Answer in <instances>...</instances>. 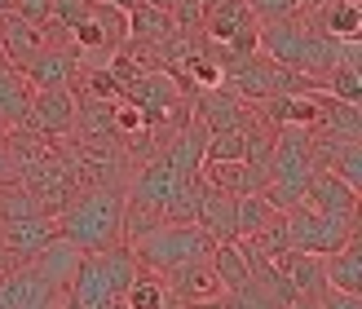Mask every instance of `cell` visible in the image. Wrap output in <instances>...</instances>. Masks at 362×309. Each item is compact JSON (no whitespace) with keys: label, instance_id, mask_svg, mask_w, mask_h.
I'll return each mask as SVG.
<instances>
[{"label":"cell","instance_id":"obj_1","mask_svg":"<svg viewBox=\"0 0 362 309\" xmlns=\"http://www.w3.org/2000/svg\"><path fill=\"white\" fill-rule=\"evenodd\" d=\"M340 45L345 40L327 35L305 9L261 23V53L265 58L292 66V71H300V76H314V80H322L336 62H345V49Z\"/></svg>","mask_w":362,"mask_h":309},{"label":"cell","instance_id":"obj_2","mask_svg":"<svg viewBox=\"0 0 362 309\" xmlns=\"http://www.w3.org/2000/svg\"><path fill=\"white\" fill-rule=\"evenodd\" d=\"M124 199H129V186H88L62 212H53V226L80 252H102V247L119 243Z\"/></svg>","mask_w":362,"mask_h":309},{"label":"cell","instance_id":"obj_3","mask_svg":"<svg viewBox=\"0 0 362 309\" xmlns=\"http://www.w3.org/2000/svg\"><path fill=\"white\" fill-rule=\"evenodd\" d=\"M314 173V155H310V129H279L274 133V151H269V181H265V199L279 212L300 204V190Z\"/></svg>","mask_w":362,"mask_h":309},{"label":"cell","instance_id":"obj_4","mask_svg":"<svg viewBox=\"0 0 362 309\" xmlns=\"http://www.w3.org/2000/svg\"><path fill=\"white\" fill-rule=\"evenodd\" d=\"M208 252H212V239L194 221H159L151 234H141V239L133 243L137 265L151 269V274H168L173 265L208 257Z\"/></svg>","mask_w":362,"mask_h":309},{"label":"cell","instance_id":"obj_5","mask_svg":"<svg viewBox=\"0 0 362 309\" xmlns=\"http://www.w3.org/2000/svg\"><path fill=\"white\" fill-rule=\"evenodd\" d=\"M287 239L296 252L327 257V252L358 239V212H318L310 204H292L287 208Z\"/></svg>","mask_w":362,"mask_h":309},{"label":"cell","instance_id":"obj_6","mask_svg":"<svg viewBox=\"0 0 362 309\" xmlns=\"http://www.w3.org/2000/svg\"><path fill=\"white\" fill-rule=\"evenodd\" d=\"M164 283H168L173 305H221V296H226V283L212 269V257H194V261L173 265L164 274Z\"/></svg>","mask_w":362,"mask_h":309},{"label":"cell","instance_id":"obj_7","mask_svg":"<svg viewBox=\"0 0 362 309\" xmlns=\"http://www.w3.org/2000/svg\"><path fill=\"white\" fill-rule=\"evenodd\" d=\"M18 181H23V186L35 194V204H40L49 216L62 212L71 199L80 194V186H76V181H71V173H66V163L58 159V151H49L40 163H31L27 173H18Z\"/></svg>","mask_w":362,"mask_h":309},{"label":"cell","instance_id":"obj_8","mask_svg":"<svg viewBox=\"0 0 362 309\" xmlns=\"http://www.w3.org/2000/svg\"><path fill=\"white\" fill-rule=\"evenodd\" d=\"M310 155H314V168H327L336 177H345L349 186L362 190V137H340L327 129H314L310 133Z\"/></svg>","mask_w":362,"mask_h":309},{"label":"cell","instance_id":"obj_9","mask_svg":"<svg viewBox=\"0 0 362 309\" xmlns=\"http://www.w3.org/2000/svg\"><path fill=\"white\" fill-rule=\"evenodd\" d=\"M62 305V292L40 279L31 265H9L0 274V309H53Z\"/></svg>","mask_w":362,"mask_h":309},{"label":"cell","instance_id":"obj_10","mask_svg":"<svg viewBox=\"0 0 362 309\" xmlns=\"http://www.w3.org/2000/svg\"><path fill=\"white\" fill-rule=\"evenodd\" d=\"M23 124L35 133H45L49 141L71 137V129H76V93H71V88H35L31 111H27Z\"/></svg>","mask_w":362,"mask_h":309},{"label":"cell","instance_id":"obj_11","mask_svg":"<svg viewBox=\"0 0 362 309\" xmlns=\"http://www.w3.org/2000/svg\"><path fill=\"white\" fill-rule=\"evenodd\" d=\"M76 66H80V58H76V49H71V45L45 40V49H35L18 71H23V80L31 88H66L71 76H76Z\"/></svg>","mask_w":362,"mask_h":309},{"label":"cell","instance_id":"obj_12","mask_svg":"<svg viewBox=\"0 0 362 309\" xmlns=\"http://www.w3.org/2000/svg\"><path fill=\"white\" fill-rule=\"evenodd\" d=\"M53 234H58V226H53L49 212H31V216H13V221H0V243H5L9 261L23 265L31 261L35 252H40Z\"/></svg>","mask_w":362,"mask_h":309},{"label":"cell","instance_id":"obj_13","mask_svg":"<svg viewBox=\"0 0 362 309\" xmlns=\"http://www.w3.org/2000/svg\"><path fill=\"white\" fill-rule=\"evenodd\" d=\"M269 261H274V265H279V274L296 287L300 305H314V309H318L322 292H327V269H322V257L287 247V252H279V257H269Z\"/></svg>","mask_w":362,"mask_h":309},{"label":"cell","instance_id":"obj_14","mask_svg":"<svg viewBox=\"0 0 362 309\" xmlns=\"http://www.w3.org/2000/svg\"><path fill=\"white\" fill-rule=\"evenodd\" d=\"M62 305H71V309H115L119 305L111 296V287H106L98 252H84V257H80L76 274H71V283H66V301Z\"/></svg>","mask_w":362,"mask_h":309},{"label":"cell","instance_id":"obj_15","mask_svg":"<svg viewBox=\"0 0 362 309\" xmlns=\"http://www.w3.org/2000/svg\"><path fill=\"white\" fill-rule=\"evenodd\" d=\"M358 199H362V190L349 186L345 177L327 173V168H314L310 181H305V190H300V204H310L318 212H358Z\"/></svg>","mask_w":362,"mask_h":309},{"label":"cell","instance_id":"obj_16","mask_svg":"<svg viewBox=\"0 0 362 309\" xmlns=\"http://www.w3.org/2000/svg\"><path fill=\"white\" fill-rule=\"evenodd\" d=\"M80 257H84V252H80L76 243H71V239H62V234H53V239H49L40 252H35L31 261H23V265H31L40 279H49V283L62 292V301H66V283H71V274H76Z\"/></svg>","mask_w":362,"mask_h":309},{"label":"cell","instance_id":"obj_17","mask_svg":"<svg viewBox=\"0 0 362 309\" xmlns=\"http://www.w3.org/2000/svg\"><path fill=\"white\" fill-rule=\"evenodd\" d=\"M194 226L204 230L212 243L239 239V234H234V194L230 190H216V186H208V181H204L199 204H194Z\"/></svg>","mask_w":362,"mask_h":309},{"label":"cell","instance_id":"obj_18","mask_svg":"<svg viewBox=\"0 0 362 309\" xmlns=\"http://www.w3.org/2000/svg\"><path fill=\"white\" fill-rule=\"evenodd\" d=\"M35 49H45V31H40V27H31L27 18H23V13H13V9H9V13H0V62L18 71Z\"/></svg>","mask_w":362,"mask_h":309},{"label":"cell","instance_id":"obj_19","mask_svg":"<svg viewBox=\"0 0 362 309\" xmlns=\"http://www.w3.org/2000/svg\"><path fill=\"white\" fill-rule=\"evenodd\" d=\"M71 137H84V141H115V102L111 98H93V93H80L76 98V129Z\"/></svg>","mask_w":362,"mask_h":309},{"label":"cell","instance_id":"obj_20","mask_svg":"<svg viewBox=\"0 0 362 309\" xmlns=\"http://www.w3.org/2000/svg\"><path fill=\"white\" fill-rule=\"evenodd\" d=\"M310 18L327 35H336V40H358L362 35V5L358 0H322L318 9H310Z\"/></svg>","mask_w":362,"mask_h":309},{"label":"cell","instance_id":"obj_21","mask_svg":"<svg viewBox=\"0 0 362 309\" xmlns=\"http://www.w3.org/2000/svg\"><path fill=\"white\" fill-rule=\"evenodd\" d=\"M173 31H177V18L168 9L151 5V0H141V5L129 9V40L133 45H159V40H168Z\"/></svg>","mask_w":362,"mask_h":309},{"label":"cell","instance_id":"obj_22","mask_svg":"<svg viewBox=\"0 0 362 309\" xmlns=\"http://www.w3.org/2000/svg\"><path fill=\"white\" fill-rule=\"evenodd\" d=\"M327 269V287H345V292H362V243L349 239L345 247H336L322 257Z\"/></svg>","mask_w":362,"mask_h":309},{"label":"cell","instance_id":"obj_23","mask_svg":"<svg viewBox=\"0 0 362 309\" xmlns=\"http://www.w3.org/2000/svg\"><path fill=\"white\" fill-rule=\"evenodd\" d=\"M252 18H257V13L247 9V0H212L208 13H204V35L216 40V45H226L243 23H252Z\"/></svg>","mask_w":362,"mask_h":309},{"label":"cell","instance_id":"obj_24","mask_svg":"<svg viewBox=\"0 0 362 309\" xmlns=\"http://www.w3.org/2000/svg\"><path fill=\"white\" fill-rule=\"evenodd\" d=\"M31 93L35 88L23 80V71H13V66H0V124H23L27 111H31Z\"/></svg>","mask_w":362,"mask_h":309},{"label":"cell","instance_id":"obj_25","mask_svg":"<svg viewBox=\"0 0 362 309\" xmlns=\"http://www.w3.org/2000/svg\"><path fill=\"white\" fill-rule=\"evenodd\" d=\"M124 309H173L168 283L164 274H151V269H137V279L124 292Z\"/></svg>","mask_w":362,"mask_h":309},{"label":"cell","instance_id":"obj_26","mask_svg":"<svg viewBox=\"0 0 362 309\" xmlns=\"http://www.w3.org/2000/svg\"><path fill=\"white\" fill-rule=\"evenodd\" d=\"M318 129L340 133V137H362V102L332 98L327 88H322V124Z\"/></svg>","mask_w":362,"mask_h":309},{"label":"cell","instance_id":"obj_27","mask_svg":"<svg viewBox=\"0 0 362 309\" xmlns=\"http://www.w3.org/2000/svg\"><path fill=\"white\" fill-rule=\"evenodd\" d=\"M208 257H212V269L221 274L226 292H234V287H243V283H247V257H243L239 239H221V243H212Z\"/></svg>","mask_w":362,"mask_h":309},{"label":"cell","instance_id":"obj_28","mask_svg":"<svg viewBox=\"0 0 362 309\" xmlns=\"http://www.w3.org/2000/svg\"><path fill=\"white\" fill-rule=\"evenodd\" d=\"M279 208L269 204V199L261 194V190H252V194H234V234H252V230H261L269 216H274Z\"/></svg>","mask_w":362,"mask_h":309},{"label":"cell","instance_id":"obj_29","mask_svg":"<svg viewBox=\"0 0 362 309\" xmlns=\"http://www.w3.org/2000/svg\"><path fill=\"white\" fill-rule=\"evenodd\" d=\"M159 221H164V212L151 208V204H137V199H124V221H119V239L124 243H137L141 234H151Z\"/></svg>","mask_w":362,"mask_h":309},{"label":"cell","instance_id":"obj_30","mask_svg":"<svg viewBox=\"0 0 362 309\" xmlns=\"http://www.w3.org/2000/svg\"><path fill=\"white\" fill-rule=\"evenodd\" d=\"M93 18H98V27H102V35H106L111 49L129 45V9L111 5V0H93Z\"/></svg>","mask_w":362,"mask_h":309},{"label":"cell","instance_id":"obj_31","mask_svg":"<svg viewBox=\"0 0 362 309\" xmlns=\"http://www.w3.org/2000/svg\"><path fill=\"white\" fill-rule=\"evenodd\" d=\"M243 239L257 247V252H265V257H279V252H287V247H292V239H287V212H274L261 230L243 234Z\"/></svg>","mask_w":362,"mask_h":309},{"label":"cell","instance_id":"obj_32","mask_svg":"<svg viewBox=\"0 0 362 309\" xmlns=\"http://www.w3.org/2000/svg\"><path fill=\"white\" fill-rule=\"evenodd\" d=\"M322 88H327L332 98L362 102V71H358V62H336L327 76H322Z\"/></svg>","mask_w":362,"mask_h":309},{"label":"cell","instance_id":"obj_33","mask_svg":"<svg viewBox=\"0 0 362 309\" xmlns=\"http://www.w3.org/2000/svg\"><path fill=\"white\" fill-rule=\"evenodd\" d=\"M247 151V124L243 129H216L204 137V159H243Z\"/></svg>","mask_w":362,"mask_h":309},{"label":"cell","instance_id":"obj_34","mask_svg":"<svg viewBox=\"0 0 362 309\" xmlns=\"http://www.w3.org/2000/svg\"><path fill=\"white\" fill-rule=\"evenodd\" d=\"M9 9H13V13H23L31 27H40V31H45V40H49V0H9Z\"/></svg>","mask_w":362,"mask_h":309},{"label":"cell","instance_id":"obj_35","mask_svg":"<svg viewBox=\"0 0 362 309\" xmlns=\"http://www.w3.org/2000/svg\"><path fill=\"white\" fill-rule=\"evenodd\" d=\"M247 9L257 13V23H269V18L296 13V0H247Z\"/></svg>","mask_w":362,"mask_h":309},{"label":"cell","instance_id":"obj_36","mask_svg":"<svg viewBox=\"0 0 362 309\" xmlns=\"http://www.w3.org/2000/svg\"><path fill=\"white\" fill-rule=\"evenodd\" d=\"M318 309H362V292H345V287H327Z\"/></svg>","mask_w":362,"mask_h":309},{"label":"cell","instance_id":"obj_37","mask_svg":"<svg viewBox=\"0 0 362 309\" xmlns=\"http://www.w3.org/2000/svg\"><path fill=\"white\" fill-rule=\"evenodd\" d=\"M0 181H13V163H9L5 146H0Z\"/></svg>","mask_w":362,"mask_h":309},{"label":"cell","instance_id":"obj_38","mask_svg":"<svg viewBox=\"0 0 362 309\" xmlns=\"http://www.w3.org/2000/svg\"><path fill=\"white\" fill-rule=\"evenodd\" d=\"M9 265H13V261H9V252H5V243H0V274H5Z\"/></svg>","mask_w":362,"mask_h":309},{"label":"cell","instance_id":"obj_39","mask_svg":"<svg viewBox=\"0 0 362 309\" xmlns=\"http://www.w3.org/2000/svg\"><path fill=\"white\" fill-rule=\"evenodd\" d=\"M322 5V0H296V9H305V13H310V9H318Z\"/></svg>","mask_w":362,"mask_h":309},{"label":"cell","instance_id":"obj_40","mask_svg":"<svg viewBox=\"0 0 362 309\" xmlns=\"http://www.w3.org/2000/svg\"><path fill=\"white\" fill-rule=\"evenodd\" d=\"M0 13H9V0H0Z\"/></svg>","mask_w":362,"mask_h":309},{"label":"cell","instance_id":"obj_41","mask_svg":"<svg viewBox=\"0 0 362 309\" xmlns=\"http://www.w3.org/2000/svg\"><path fill=\"white\" fill-rule=\"evenodd\" d=\"M0 133H5V124H0Z\"/></svg>","mask_w":362,"mask_h":309}]
</instances>
